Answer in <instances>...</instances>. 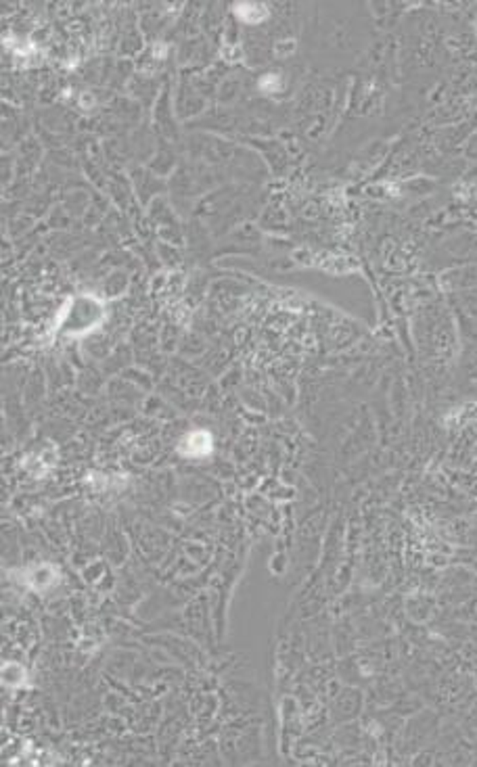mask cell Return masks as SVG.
I'll return each mask as SVG.
<instances>
[{
    "instance_id": "obj_1",
    "label": "cell",
    "mask_w": 477,
    "mask_h": 767,
    "mask_svg": "<svg viewBox=\"0 0 477 767\" xmlns=\"http://www.w3.org/2000/svg\"><path fill=\"white\" fill-rule=\"evenodd\" d=\"M186 441L191 444V446L186 448L188 454H206V452L212 448L210 437H208L206 433H191V435L186 437Z\"/></svg>"
}]
</instances>
